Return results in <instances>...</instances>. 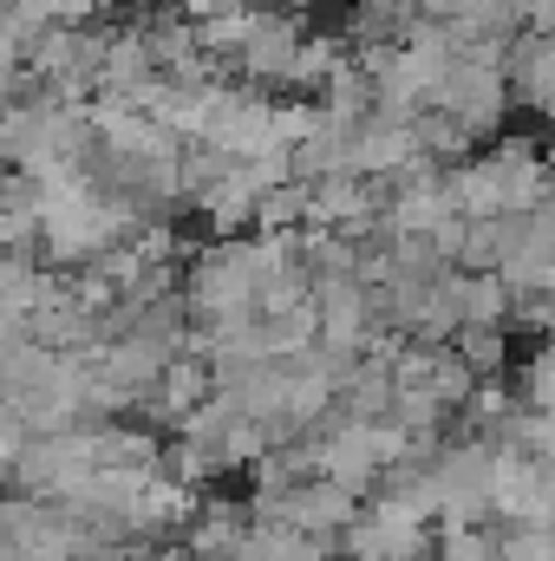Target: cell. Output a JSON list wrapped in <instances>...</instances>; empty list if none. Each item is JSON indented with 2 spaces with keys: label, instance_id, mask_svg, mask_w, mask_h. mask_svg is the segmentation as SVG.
Segmentation results:
<instances>
[{
  "label": "cell",
  "instance_id": "cell-1",
  "mask_svg": "<svg viewBox=\"0 0 555 561\" xmlns=\"http://www.w3.org/2000/svg\"><path fill=\"white\" fill-rule=\"evenodd\" d=\"M418 20H424V13H418L412 0H353L340 39H347V53H353V46H406Z\"/></svg>",
  "mask_w": 555,
  "mask_h": 561
},
{
  "label": "cell",
  "instance_id": "cell-2",
  "mask_svg": "<svg viewBox=\"0 0 555 561\" xmlns=\"http://www.w3.org/2000/svg\"><path fill=\"white\" fill-rule=\"evenodd\" d=\"M256 203H262V183H256L249 163H236L229 183H223L196 216L209 222V242H223V236H249V229H256Z\"/></svg>",
  "mask_w": 555,
  "mask_h": 561
},
{
  "label": "cell",
  "instance_id": "cell-3",
  "mask_svg": "<svg viewBox=\"0 0 555 561\" xmlns=\"http://www.w3.org/2000/svg\"><path fill=\"white\" fill-rule=\"evenodd\" d=\"M347 59V39L340 33H307L301 46H294V59H287V79H281L275 99H320V85H327V72Z\"/></svg>",
  "mask_w": 555,
  "mask_h": 561
},
{
  "label": "cell",
  "instance_id": "cell-4",
  "mask_svg": "<svg viewBox=\"0 0 555 561\" xmlns=\"http://www.w3.org/2000/svg\"><path fill=\"white\" fill-rule=\"evenodd\" d=\"M229 170H236V157H223V150H209V144H183V150H177V203H183V216H196V209L229 183Z\"/></svg>",
  "mask_w": 555,
  "mask_h": 561
},
{
  "label": "cell",
  "instance_id": "cell-5",
  "mask_svg": "<svg viewBox=\"0 0 555 561\" xmlns=\"http://www.w3.org/2000/svg\"><path fill=\"white\" fill-rule=\"evenodd\" d=\"M451 359L471 373V379H503L517 366V346H510V327H457L451 340Z\"/></svg>",
  "mask_w": 555,
  "mask_h": 561
},
{
  "label": "cell",
  "instance_id": "cell-6",
  "mask_svg": "<svg viewBox=\"0 0 555 561\" xmlns=\"http://www.w3.org/2000/svg\"><path fill=\"white\" fill-rule=\"evenodd\" d=\"M327 118H347V125H360L366 112H373V79L353 66V59H340L333 72H327V85H320V99H314Z\"/></svg>",
  "mask_w": 555,
  "mask_h": 561
},
{
  "label": "cell",
  "instance_id": "cell-7",
  "mask_svg": "<svg viewBox=\"0 0 555 561\" xmlns=\"http://www.w3.org/2000/svg\"><path fill=\"white\" fill-rule=\"evenodd\" d=\"M256 20H262V7L249 0V7H236V13H216V20H196L190 33H196V53L203 59H236L242 53V39L256 33Z\"/></svg>",
  "mask_w": 555,
  "mask_h": 561
},
{
  "label": "cell",
  "instance_id": "cell-8",
  "mask_svg": "<svg viewBox=\"0 0 555 561\" xmlns=\"http://www.w3.org/2000/svg\"><path fill=\"white\" fill-rule=\"evenodd\" d=\"M320 105L314 99H269V150H294L320 131Z\"/></svg>",
  "mask_w": 555,
  "mask_h": 561
},
{
  "label": "cell",
  "instance_id": "cell-9",
  "mask_svg": "<svg viewBox=\"0 0 555 561\" xmlns=\"http://www.w3.org/2000/svg\"><path fill=\"white\" fill-rule=\"evenodd\" d=\"M464 327H503L510 320V294L497 275H464Z\"/></svg>",
  "mask_w": 555,
  "mask_h": 561
},
{
  "label": "cell",
  "instance_id": "cell-10",
  "mask_svg": "<svg viewBox=\"0 0 555 561\" xmlns=\"http://www.w3.org/2000/svg\"><path fill=\"white\" fill-rule=\"evenodd\" d=\"M163 7H177V20H216V13H236V7H249V0H163Z\"/></svg>",
  "mask_w": 555,
  "mask_h": 561
}]
</instances>
